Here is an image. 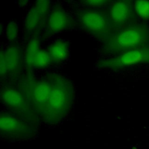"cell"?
Returning <instances> with one entry per match:
<instances>
[{
  "mask_svg": "<svg viewBox=\"0 0 149 149\" xmlns=\"http://www.w3.org/2000/svg\"><path fill=\"white\" fill-rule=\"evenodd\" d=\"M112 1H105V0H90V1H80L79 3L82 5L88 7L92 9L96 8H101L106 6L107 5H109Z\"/></svg>",
  "mask_w": 149,
  "mask_h": 149,
  "instance_id": "e0dca14e",
  "label": "cell"
},
{
  "mask_svg": "<svg viewBox=\"0 0 149 149\" xmlns=\"http://www.w3.org/2000/svg\"><path fill=\"white\" fill-rule=\"evenodd\" d=\"M51 90L47 107L41 120L56 124L60 122L70 111L75 91L71 81L62 74L48 73Z\"/></svg>",
  "mask_w": 149,
  "mask_h": 149,
  "instance_id": "6da1fadb",
  "label": "cell"
},
{
  "mask_svg": "<svg viewBox=\"0 0 149 149\" xmlns=\"http://www.w3.org/2000/svg\"><path fill=\"white\" fill-rule=\"evenodd\" d=\"M76 18L84 30L102 41L115 31L111 24L108 10L79 9L76 12Z\"/></svg>",
  "mask_w": 149,
  "mask_h": 149,
  "instance_id": "277c9868",
  "label": "cell"
},
{
  "mask_svg": "<svg viewBox=\"0 0 149 149\" xmlns=\"http://www.w3.org/2000/svg\"><path fill=\"white\" fill-rule=\"evenodd\" d=\"M73 18L59 6H55L51 10L47 22L42 38L47 39L71 28L74 25Z\"/></svg>",
  "mask_w": 149,
  "mask_h": 149,
  "instance_id": "8fae6325",
  "label": "cell"
},
{
  "mask_svg": "<svg viewBox=\"0 0 149 149\" xmlns=\"http://www.w3.org/2000/svg\"><path fill=\"white\" fill-rule=\"evenodd\" d=\"M23 63V55L18 45L11 44L4 49H1L0 55L1 80L19 74L22 70Z\"/></svg>",
  "mask_w": 149,
  "mask_h": 149,
  "instance_id": "ba28073f",
  "label": "cell"
},
{
  "mask_svg": "<svg viewBox=\"0 0 149 149\" xmlns=\"http://www.w3.org/2000/svg\"><path fill=\"white\" fill-rule=\"evenodd\" d=\"M40 38L36 35H33L28 41L23 54L24 63L27 69H31V66L34 58L41 49Z\"/></svg>",
  "mask_w": 149,
  "mask_h": 149,
  "instance_id": "4fadbf2b",
  "label": "cell"
},
{
  "mask_svg": "<svg viewBox=\"0 0 149 149\" xmlns=\"http://www.w3.org/2000/svg\"><path fill=\"white\" fill-rule=\"evenodd\" d=\"M18 87L26 97L38 119L44 115L49 99L51 83L48 74L45 77L24 79Z\"/></svg>",
  "mask_w": 149,
  "mask_h": 149,
  "instance_id": "3957f363",
  "label": "cell"
},
{
  "mask_svg": "<svg viewBox=\"0 0 149 149\" xmlns=\"http://www.w3.org/2000/svg\"><path fill=\"white\" fill-rule=\"evenodd\" d=\"M133 8L136 14L141 19H149V1L139 0L133 2Z\"/></svg>",
  "mask_w": 149,
  "mask_h": 149,
  "instance_id": "9a60e30c",
  "label": "cell"
},
{
  "mask_svg": "<svg viewBox=\"0 0 149 149\" xmlns=\"http://www.w3.org/2000/svg\"><path fill=\"white\" fill-rule=\"evenodd\" d=\"M111 24L114 30L129 26L134 18L133 2L123 0L112 1L108 9Z\"/></svg>",
  "mask_w": 149,
  "mask_h": 149,
  "instance_id": "30bf717a",
  "label": "cell"
},
{
  "mask_svg": "<svg viewBox=\"0 0 149 149\" xmlns=\"http://www.w3.org/2000/svg\"><path fill=\"white\" fill-rule=\"evenodd\" d=\"M0 130L2 136L14 140L27 139L36 133L35 124L27 122L8 112H1Z\"/></svg>",
  "mask_w": 149,
  "mask_h": 149,
  "instance_id": "52a82bcc",
  "label": "cell"
},
{
  "mask_svg": "<svg viewBox=\"0 0 149 149\" xmlns=\"http://www.w3.org/2000/svg\"><path fill=\"white\" fill-rule=\"evenodd\" d=\"M47 51L51 58L52 63H61L69 56V43L64 40L58 39L54 41L49 45Z\"/></svg>",
  "mask_w": 149,
  "mask_h": 149,
  "instance_id": "7c38bea8",
  "label": "cell"
},
{
  "mask_svg": "<svg viewBox=\"0 0 149 149\" xmlns=\"http://www.w3.org/2000/svg\"><path fill=\"white\" fill-rule=\"evenodd\" d=\"M149 44V27L130 25L115 31L102 41L101 52L115 56Z\"/></svg>",
  "mask_w": 149,
  "mask_h": 149,
  "instance_id": "7a4b0ae2",
  "label": "cell"
},
{
  "mask_svg": "<svg viewBox=\"0 0 149 149\" xmlns=\"http://www.w3.org/2000/svg\"><path fill=\"white\" fill-rule=\"evenodd\" d=\"M5 34L6 38L9 42H15L19 35L18 26L16 22H10L8 24L6 27Z\"/></svg>",
  "mask_w": 149,
  "mask_h": 149,
  "instance_id": "2e32d148",
  "label": "cell"
},
{
  "mask_svg": "<svg viewBox=\"0 0 149 149\" xmlns=\"http://www.w3.org/2000/svg\"><path fill=\"white\" fill-rule=\"evenodd\" d=\"M141 63L149 64V44L100 60L97 66L108 70H118Z\"/></svg>",
  "mask_w": 149,
  "mask_h": 149,
  "instance_id": "8992f818",
  "label": "cell"
},
{
  "mask_svg": "<svg viewBox=\"0 0 149 149\" xmlns=\"http://www.w3.org/2000/svg\"><path fill=\"white\" fill-rule=\"evenodd\" d=\"M52 63V59L48 51L41 48L33 61L31 69H45Z\"/></svg>",
  "mask_w": 149,
  "mask_h": 149,
  "instance_id": "5bb4252c",
  "label": "cell"
},
{
  "mask_svg": "<svg viewBox=\"0 0 149 149\" xmlns=\"http://www.w3.org/2000/svg\"><path fill=\"white\" fill-rule=\"evenodd\" d=\"M1 101L10 113L27 122L36 124L39 119L34 113L23 91L11 86L1 88Z\"/></svg>",
  "mask_w": 149,
  "mask_h": 149,
  "instance_id": "5b68a950",
  "label": "cell"
},
{
  "mask_svg": "<svg viewBox=\"0 0 149 149\" xmlns=\"http://www.w3.org/2000/svg\"><path fill=\"white\" fill-rule=\"evenodd\" d=\"M51 2L47 0L36 1L26 15L24 22V34L26 37L36 34L47 22L51 11Z\"/></svg>",
  "mask_w": 149,
  "mask_h": 149,
  "instance_id": "9c48e42d",
  "label": "cell"
}]
</instances>
